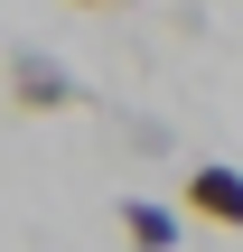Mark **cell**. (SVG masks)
Segmentation results:
<instances>
[{"label": "cell", "instance_id": "obj_4", "mask_svg": "<svg viewBox=\"0 0 243 252\" xmlns=\"http://www.w3.org/2000/svg\"><path fill=\"white\" fill-rule=\"evenodd\" d=\"M75 9H122V0H75Z\"/></svg>", "mask_w": 243, "mask_h": 252}, {"label": "cell", "instance_id": "obj_3", "mask_svg": "<svg viewBox=\"0 0 243 252\" xmlns=\"http://www.w3.org/2000/svg\"><path fill=\"white\" fill-rule=\"evenodd\" d=\"M112 224H122L131 252H178V215L159 196H112Z\"/></svg>", "mask_w": 243, "mask_h": 252}, {"label": "cell", "instance_id": "obj_2", "mask_svg": "<svg viewBox=\"0 0 243 252\" xmlns=\"http://www.w3.org/2000/svg\"><path fill=\"white\" fill-rule=\"evenodd\" d=\"M9 103H19V112H75L84 94H75V75H66L56 56L19 47V56H9Z\"/></svg>", "mask_w": 243, "mask_h": 252}, {"label": "cell", "instance_id": "obj_1", "mask_svg": "<svg viewBox=\"0 0 243 252\" xmlns=\"http://www.w3.org/2000/svg\"><path fill=\"white\" fill-rule=\"evenodd\" d=\"M178 206H187L197 224H225V234H243V168H225V159L187 168V178H178Z\"/></svg>", "mask_w": 243, "mask_h": 252}]
</instances>
